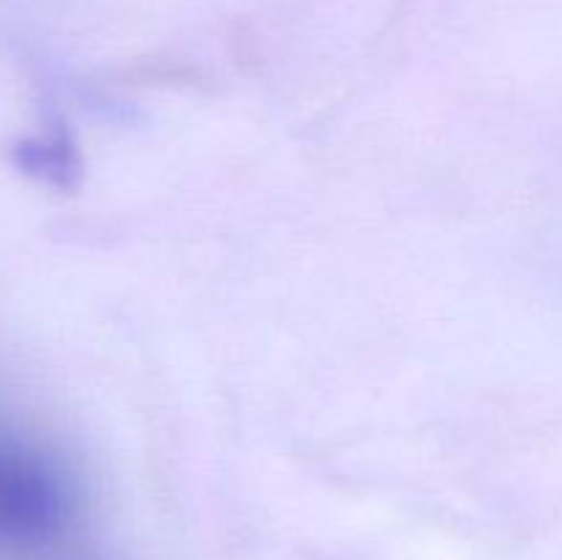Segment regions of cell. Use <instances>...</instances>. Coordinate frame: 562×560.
Segmentation results:
<instances>
[{
    "label": "cell",
    "mask_w": 562,
    "mask_h": 560,
    "mask_svg": "<svg viewBox=\"0 0 562 560\" xmlns=\"http://www.w3.org/2000/svg\"><path fill=\"white\" fill-rule=\"evenodd\" d=\"M71 492L38 450L0 443V549H38L64 533Z\"/></svg>",
    "instance_id": "1"
},
{
    "label": "cell",
    "mask_w": 562,
    "mask_h": 560,
    "mask_svg": "<svg viewBox=\"0 0 562 560\" xmlns=\"http://www.w3.org/2000/svg\"><path fill=\"white\" fill-rule=\"evenodd\" d=\"M14 165L25 173L38 176V179L64 184L66 176L75 170V154L71 146L55 137H33V141H20L11 148Z\"/></svg>",
    "instance_id": "2"
}]
</instances>
